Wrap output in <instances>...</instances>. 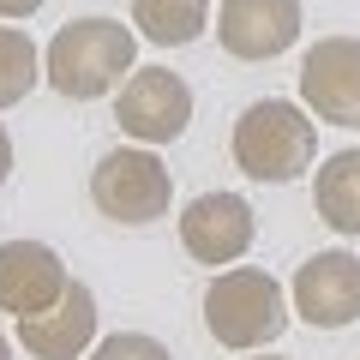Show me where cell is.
Masks as SVG:
<instances>
[{"mask_svg": "<svg viewBox=\"0 0 360 360\" xmlns=\"http://www.w3.org/2000/svg\"><path fill=\"white\" fill-rule=\"evenodd\" d=\"M132 60H139V37L120 18H72L54 30L42 54V78L72 103H96L115 84H127Z\"/></svg>", "mask_w": 360, "mask_h": 360, "instance_id": "cell-1", "label": "cell"}, {"mask_svg": "<svg viewBox=\"0 0 360 360\" xmlns=\"http://www.w3.org/2000/svg\"><path fill=\"white\" fill-rule=\"evenodd\" d=\"M312 156H319V120L300 103L264 96L234 120V168L252 180L288 186V180H300L312 168Z\"/></svg>", "mask_w": 360, "mask_h": 360, "instance_id": "cell-2", "label": "cell"}, {"mask_svg": "<svg viewBox=\"0 0 360 360\" xmlns=\"http://www.w3.org/2000/svg\"><path fill=\"white\" fill-rule=\"evenodd\" d=\"M205 330L217 336L222 348H240V354L276 342V336L288 330V295H283V283H276L270 270H258V264L222 270L217 283L205 288Z\"/></svg>", "mask_w": 360, "mask_h": 360, "instance_id": "cell-3", "label": "cell"}, {"mask_svg": "<svg viewBox=\"0 0 360 360\" xmlns=\"http://www.w3.org/2000/svg\"><path fill=\"white\" fill-rule=\"evenodd\" d=\"M90 198H96V210L108 222H132L139 229V222L168 217L174 180H168L162 156L150 144H120V150H108L103 162L90 168Z\"/></svg>", "mask_w": 360, "mask_h": 360, "instance_id": "cell-4", "label": "cell"}, {"mask_svg": "<svg viewBox=\"0 0 360 360\" xmlns=\"http://www.w3.org/2000/svg\"><path fill=\"white\" fill-rule=\"evenodd\" d=\"M115 120L127 139L139 144H174L193 120V90L186 78L168 72V66H144V72H127V84L115 90Z\"/></svg>", "mask_w": 360, "mask_h": 360, "instance_id": "cell-5", "label": "cell"}, {"mask_svg": "<svg viewBox=\"0 0 360 360\" xmlns=\"http://www.w3.org/2000/svg\"><path fill=\"white\" fill-rule=\"evenodd\" d=\"M300 103L324 127H360V37H319L300 54Z\"/></svg>", "mask_w": 360, "mask_h": 360, "instance_id": "cell-6", "label": "cell"}, {"mask_svg": "<svg viewBox=\"0 0 360 360\" xmlns=\"http://www.w3.org/2000/svg\"><path fill=\"white\" fill-rule=\"evenodd\" d=\"M252 205L234 193H198L193 205L180 210V246L198 258V264H240L252 252Z\"/></svg>", "mask_w": 360, "mask_h": 360, "instance_id": "cell-7", "label": "cell"}, {"mask_svg": "<svg viewBox=\"0 0 360 360\" xmlns=\"http://www.w3.org/2000/svg\"><path fill=\"white\" fill-rule=\"evenodd\" d=\"M295 312L312 330H342L360 319V258L354 252H312L295 270Z\"/></svg>", "mask_w": 360, "mask_h": 360, "instance_id": "cell-8", "label": "cell"}, {"mask_svg": "<svg viewBox=\"0 0 360 360\" xmlns=\"http://www.w3.org/2000/svg\"><path fill=\"white\" fill-rule=\"evenodd\" d=\"M217 37L234 60H276L300 42V0H222Z\"/></svg>", "mask_w": 360, "mask_h": 360, "instance_id": "cell-9", "label": "cell"}, {"mask_svg": "<svg viewBox=\"0 0 360 360\" xmlns=\"http://www.w3.org/2000/svg\"><path fill=\"white\" fill-rule=\"evenodd\" d=\"M66 264L54 246L42 240H6L0 246V312H13V319H30V312L54 307L66 295Z\"/></svg>", "mask_w": 360, "mask_h": 360, "instance_id": "cell-10", "label": "cell"}, {"mask_svg": "<svg viewBox=\"0 0 360 360\" xmlns=\"http://www.w3.org/2000/svg\"><path fill=\"white\" fill-rule=\"evenodd\" d=\"M18 342L30 348V360H78L96 342V295L84 283H66L54 307L18 319Z\"/></svg>", "mask_w": 360, "mask_h": 360, "instance_id": "cell-11", "label": "cell"}, {"mask_svg": "<svg viewBox=\"0 0 360 360\" xmlns=\"http://www.w3.org/2000/svg\"><path fill=\"white\" fill-rule=\"evenodd\" d=\"M312 210H319L336 234H360V144L330 150V156L319 162V180H312Z\"/></svg>", "mask_w": 360, "mask_h": 360, "instance_id": "cell-12", "label": "cell"}, {"mask_svg": "<svg viewBox=\"0 0 360 360\" xmlns=\"http://www.w3.org/2000/svg\"><path fill=\"white\" fill-rule=\"evenodd\" d=\"M132 25L156 49H186L210 30V0H132Z\"/></svg>", "mask_w": 360, "mask_h": 360, "instance_id": "cell-13", "label": "cell"}, {"mask_svg": "<svg viewBox=\"0 0 360 360\" xmlns=\"http://www.w3.org/2000/svg\"><path fill=\"white\" fill-rule=\"evenodd\" d=\"M37 78H42V54L30 42V30L0 25V108L25 103L30 90H37Z\"/></svg>", "mask_w": 360, "mask_h": 360, "instance_id": "cell-14", "label": "cell"}, {"mask_svg": "<svg viewBox=\"0 0 360 360\" xmlns=\"http://www.w3.org/2000/svg\"><path fill=\"white\" fill-rule=\"evenodd\" d=\"M90 360H174V354L144 330H115L103 342H90Z\"/></svg>", "mask_w": 360, "mask_h": 360, "instance_id": "cell-15", "label": "cell"}, {"mask_svg": "<svg viewBox=\"0 0 360 360\" xmlns=\"http://www.w3.org/2000/svg\"><path fill=\"white\" fill-rule=\"evenodd\" d=\"M42 0H0V18H30Z\"/></svg>", "mask_w": 360, "mask_h": 360, "instance_id": "cell-16", "label": "cell"}, {"mask_svg": "<svg viewBox=\"0 0 360 360\" xmlns=\"http://www.w3.org/2000/svg\"><path fill=\"white\" fill-rule=\"evenodd\" d=\"M6 174H13V139H6V127H0V186H6Z\"/></svg>", "mask_w": 360, "mask_h": 360, "instance_id": "cell-17", "label": "cell"}, {"mask_svg": "<svg viewBox=\"0 0 360 360\" xmlns=\"http://www.w3.org/2000/svg\"><path fill=\"white\" fill-rule=\"evenodd\" d=\"M0 360H13V342H6V330H0Z\"/></svg>", "mask_w": 360, "mask_h": 360, "instance_id": "cell-18", "label": "cell"}, {"mask_svg": "<svg viewBox=\"0 0 360 360\" xmlns=\"http://www.w3.org/2000/svg\"><path fill=\"white\" fill-rule=\"evenodd\" d=\"M252 360H276V354H252Z\"/></svg>", "mask_w": 360, "mask_h": 360, "instance_id": "cell-19", "label": "cell"}]
</instances>
